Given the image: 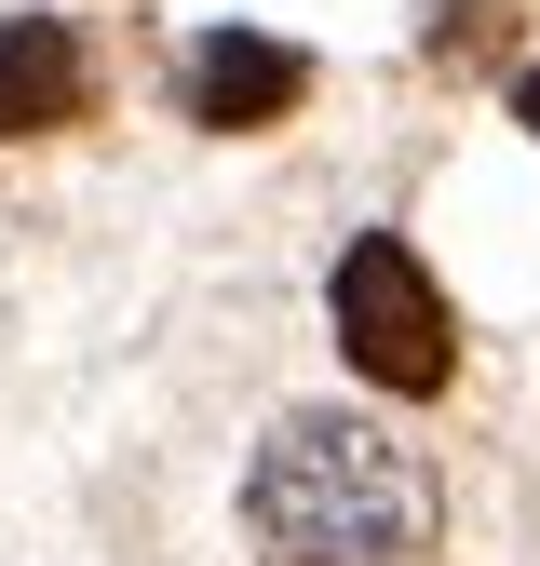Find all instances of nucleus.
Instances as JSON below:
<instances>
[{"mask_svg":"<svg viewBox=\"0 0 540 566\" xmlns=\"http://www.w3.org/2000/svg\"><path fill=\"white\" fill-rule=\"evenodd\" d=\"M513 108H527V135H540V67H527V82H513Z\"/></svg>","mask_w":540,"mask_h":566,"instance_id":"5","label":"nucleus"},{"mask_svg":"<svg viewBox=\"0 0 540 566\" xmlns=\"http://www.w3.org/2000/svg\"><path fill=\"white\" fill-rule=\"evenodd\" d=\"M176 95H189V122L257 135V122H284V108L311 95V67H298L284 41H257V28H202V41H189V67H176Z\"/></svg>","mask_w":540,"mask_h":566,"instance_id":"3","label":"nucleus"},{"mask_svg":"<svg viewBox=\"0 0 540 566\" xmlns=\"http://www.w3.org/2000/svg\"><path fill=\"white\" fill-rule=\"evenodd\" d=\"M82 108V41L41 14H0V135H41Z\"/></svg>","mask_w":540,"mask_h":566,"instance_id":"4","label":"nucleus"},{"mask_svg":"<svg viewBox=\"0 0 540 566\" xmlns=\"http://www.w3.org/2000/svg\"><path fill=\"white\" fill-rule=\"evenodd\" d=\"M338 350H352V378H378L392 405H419L459 378V324L433 297V270L405 256L392 230H365L352 256H338Z\"/></svg>","mask_w":540,"mask_h":566,"instance_id":"2","label":"nucleus"},{"mask_svg":"<svg viewBox=\"0 0 540 566\" xmlns=\"http://www.w3.org/2000/svg\"><path fill=\"white\" fill-rule=\"evenodd\" d=\"M243 539L257 566H433L446 485L405 432H378L352 405H298L270 418V446L243 472Z\"/></svg>","mask_w":540,"mask_h":566,"instance_id":"1","label":"nucleus"}]
</instances>
